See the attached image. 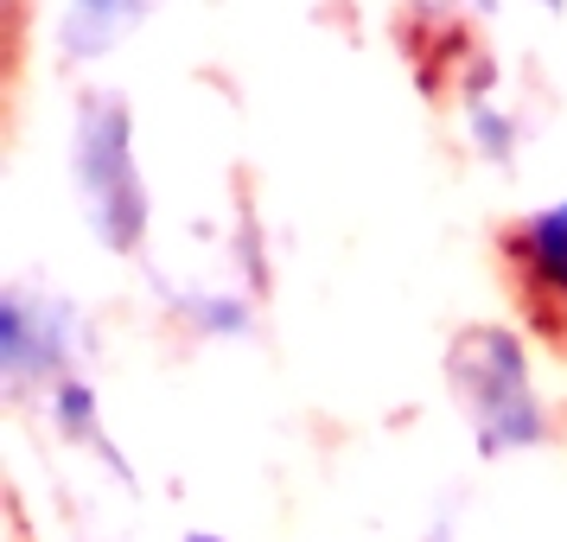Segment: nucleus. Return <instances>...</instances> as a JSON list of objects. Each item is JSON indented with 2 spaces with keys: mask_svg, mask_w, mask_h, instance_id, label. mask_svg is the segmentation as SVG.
<instances>
[{
  "mask_svg": "<svg viewBox=\"0 0 567 542\" xmlns=\"http://www.w3.org/2000/svg\"><path fill=\"white\" fill-rule=\"evenodd\" d=\"M446 384L460 402L465 428L478 434V453H523L542 447L548 415L529 384V358L511 326H465L446 351Z\"/></svg>",
  "mask_w": 567,
  "mask_h": 542,
  "instance_id": "obj_1",
  "label": "nucleus"
},
{
  "mask_svg": "<svg viewBox=\"0 0 567 542\" xmlns=\"http://www.w3.org/2000/svg\"><path fill=\"white\" fill-rule=\"evenodd\" d=\"M71 180H78V205L90 231L103 236V249L128 256L147 236V180L134 160V122L128 109L90 90L78 103V129H71Z\"/></svg>",
  "mask_w": 567,
  "mask_h": 542,
  "instance_id": "obj_2",
  "label": "nucleus"
},
{
  "mask_svg": "<svg viewBox=\"0 0 567 542\" xmlns=\"http://www.w3.org/2000/svg\"><path fill=\"white\" fill-rule=\"evenodd\" d=\"M78 358V313L64 300H39L32 287L0 294V370L13 389L64 384Z\"/></svg>",
  "mask_w": 567,
  "mask_h": 542,
  "instance_id": "obj_3",
  "label": "nucleus"
},
{
  "mask_svg": "<svg viewBox=\"0 0 567 542\" xmlns=\"http://www.w3.org/2000/svg\"><path fill=\"white\" fill-rule=\"evenodd\" d=\"M511 256L523 262V275L536 294L567 300V198L561 205H542L523 231L511 236Z\"/></svg>",
  "mask_w": 567,
  "mask_h": 542,
  "instance_id": "obj_4",
  "label": "nucleus"
},
{
  "mask_svg": "<svg viewBox=\"0 0 567 542\" xmlns=\"http://www.w3.org/2000/svg\"><path fill=\"white\" fill-rule=\"evenodd\" d=\"M147 13V0H64V20H58V52L64 58H103L122 32Z\"/></svg>",
  "mask_w": 567,
  "mask_h": 542,
  "instance_id": "obj_5",
  "label": "nucleus"
},
{
  "mask_svg": "<svg viewBox=\"0 0 567 542\" xmlns=\"http://www.w3.org/2000/svg\"><path fill=\"white\" fill-rule=\"evenodd\" d=\"M485 90H491V71H478V83L465 90V129H472V141H478V154H485V160H511V147H516V122L491 109Z\"/></svg>",
  "mask_w": 567,
  "mask_h": 542,
  "instance_id": "obj_6",
  "label": "nucleus"
},
{
  "mask_svg": "<svg viewBox=\"0 0 567 542\" xmlns=\"http://www.w3.org/2000/svg\"><path fill=\"white\" fill-rule=\"evenodd\" d=\"M185 326L205 338H243L249 333V307L236 300V294H205V300H179Z\"/></svg>",
  "mask_w": 567,
  "mask_h": 542,
  "instance_id": "obj_7",
  "label": "nucleus"
},
{
  "mask_svg": "<svg viewBox=\"0 0 567 542\" xmlns=\"http://www.w3.org/2000/svg\"><path fill=\"white\" fill-rule=\"evenodd\" d=\"M52 421H58V434L90 440V434H96V389L78 384V377L52 384Z\"/></svg>",
  "mask_w": 567,
  "mask_h": 542,
  "instance_id": "obj_8",
  "label": "nucleus"
},
{
  "mask_svg": "<svg viewBox=\"0 0 567 542\" xmlns=\"http://www.w3.org/2000/svg\"><path fill=\"white\" fill-rule=\"evenodd\" d=\"M185 542H224V536H210V530H192V536H185Z\"/></svg>",
  "mask_w": 567,
  "mask_h": 542,
  "instance_id": "obj_9",
  "label": "nucleus"
}]
</instances>
